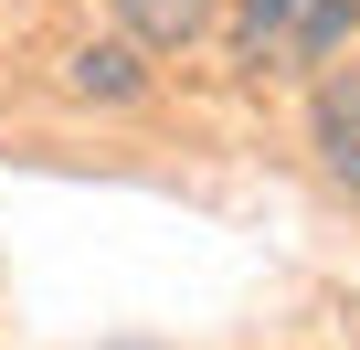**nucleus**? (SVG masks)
<instances>
[{"label": "nucleus", "mask_w": 360, "mask_h": 350, "mask_svg": "<svg viewBox=\"0 0 360 350\" xmlns=\"http://www.w3.org/2000/svg\"><path fill=\"white\" fill-rule=\"evenodd\" d=\"M75 85H106V96H127V85H138V75H127V54H117V43H106V54H75Z\"/></svg>", "instance_id": "20e7f679"}, {"label": "nucleus", "mask_w": 360, "mask_h": 350, "mask_svg": "<svg viewBox=\"0 0 360 350\" xmlns=\"http://www.w3.org/2000/svg\"><path fill=\"white\" fill-rule=\"evenodd\" d=\"M117 22L138 32V43H159V54H180L202 22H212V0H117Z\"/></svg>", "instance_id": "7ed1b4c3"}, {"label": "nucleus", "mask_w": 360, "mask_h": 350, "mask_svg": "<svg viewBox=\"0 0 360 350\" xmlns=\"http://www.w3.org/2000/svg\"><path fill=\"white\" fill-rule=\"evenodd\" d=\"M318 149H328V170L360 192V75H328L318 85Z\"/></svg>", "instance_id": "f03ea898"}, {"label": "nucleus", "mask_w": 360, "mask_h": 350, "mask_svg": "<svg viewBox=\"0 0 360 350\" xmlns=\"http://www.w3.org/2000/svg\"><path fill=\"white\" fill-rule=\"evenodd\" d=\"M360 22V0H233V54L255 75H297V64H328Z\"/></svg>", "instance_id": "f257e3e1"}]
</instances>
